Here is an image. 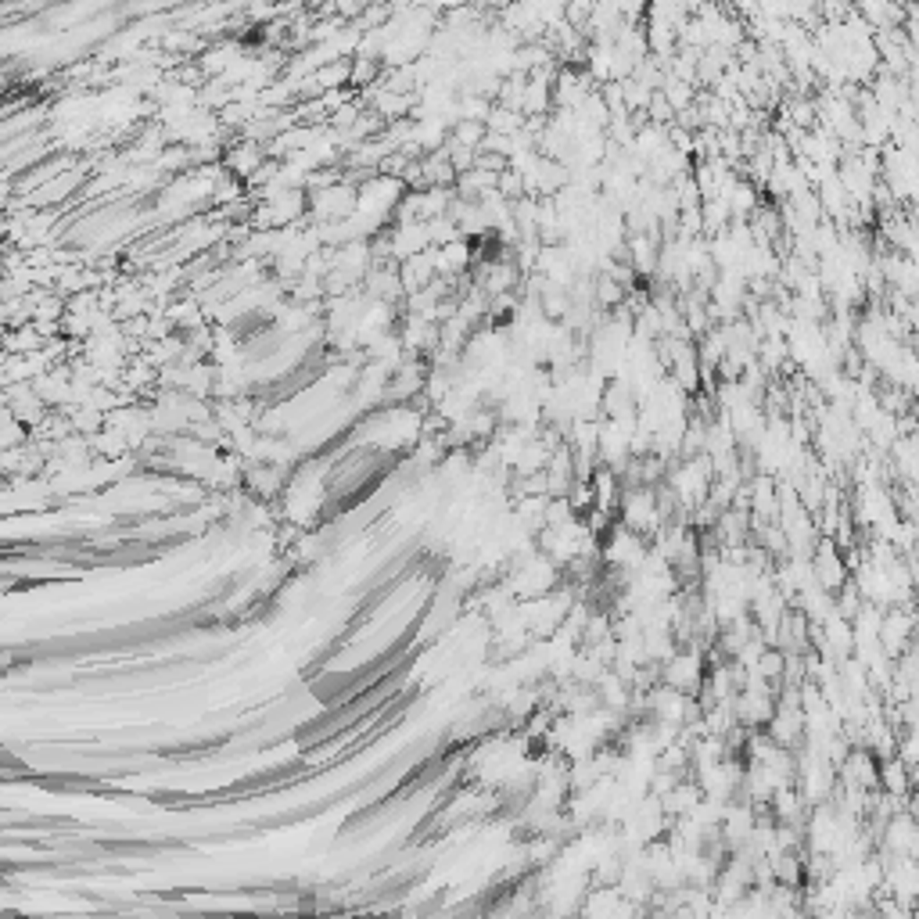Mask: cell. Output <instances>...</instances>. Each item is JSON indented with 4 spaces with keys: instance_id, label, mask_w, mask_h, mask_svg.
Masks as SVG:
<instances>
[{
    "instance_id": "cell-1",
    "label": "cell",
    "mask_w": 919,
    "mask_h": 919,
    "mask_svg": "<svg viewBox=\"0 0 919 919\" xmlns=\"http://www.w3.org/2000/svg\"><path fill=\"white\" fill-rule=\"evenodd\" d=\"M912 628H915V621H912V614H905V611H890L883 621H880V643L890 650V653H898L908 639H912Z\"/></svg>"
}]
</instances>
